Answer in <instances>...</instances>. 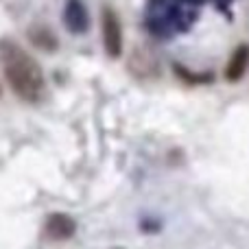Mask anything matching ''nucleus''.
Returning a JSON list of instances; mask_svg holds the SVG:
<instances>
[{
    "mask_svg": "<svg viewBox=\"0 0 249 249\" xmlns=\"http://www.w3.org/2000/svg\"><path fill=\"white\" fill-rule=\"evenodd\" d=\"M101 31H103V46L112 59L121 57L123 53V24L118 13L112 7H103L101 16Z\"/></svg>",
    "mask_w": 249,
    "mask_h": 249,
    "instance_id": "obj_2",
    "label": "nucleus"
},
{
    "mask_svg": "<svg viewBox=\"0 0 249 249\" xmlns=\"http://www.w3.org/2000/svg\"><path fill=\"white\" fill-rule=\"evenodd\" d=\"M77 232V223H74L72 216L55 212V214L48 216L46 221V234L53 241H68L72 234Z\"/></svg>",
    "mask_w": 249,
    "mask_h": 249,
    "instance_id": "obj_3",
    "label": "nucleus"
},
{
    "mask_svg": "<svg viewBox=\"0 0 249 249\" xmlns=\"http://www.w3.org/2000/svg\"><path fill=\"white\" fill-rule=\"evenodd\" d=\"M0 64L11 90L26 103H39L46 94L42 66L13 39H0Z\"/></svg>",
    "mask_w": 249,
    "mask_h": 249,
    "instance_id": "obj_1",
    "label": "nucleus"
},
{
    "mask_svg": "<svg viewBox=\"0 0 249 249\" xmlns=\"http://www.w3.org/2000/svg\"><path fill=\"white\" fill-rule=\"evenodd\" d=\"M247 66H249V46L247 44H241V46L232 53L228 66H225V79H228L230 83L241 81L247 72Z\"/></svg>",
    "mask_w": 249,
    "mask_h": 249,
    "instance_id": "obj_4",
    "label": "nucleus"
},
{
    "mask_svg": "<svg viewBox=\"0 0 249 249\" xmlns=\"http://www.w3.org/2000/svg\"><path fill=\"white\" fill-rule=\"evenodd\" d=\"M64 22L74 31V33H81L88 29V13L79 0H70L68 7L64 11Z\"/></svg>",
    "mask_w": 249,
    "mask_h": 249,
    "instance_id": "obj_5",
    "label": "nucleus"
}]
</instances>
